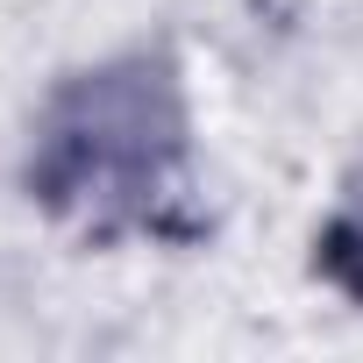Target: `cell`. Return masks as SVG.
Segmentation results:
<instances>
[{
  "mask_svg": "<svg viewBox=\"0 0 363 363\" xmlns=\"http://www.w3.org/2000/svg\"><path fill=\"white\" fill-rule=\"evenodd\" d=\"M178 157H186V100H178L171 65L121 57V65L72 79L43 107L29 186L50 214L93 235H121V228L157 221L178 178Z\"/></svg>",
  "mask_w": 363,
  "mask_h": 363,
  "instance_id": "6da1fadb",
  "label": "cell"
}]
</instances>
